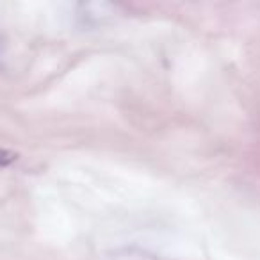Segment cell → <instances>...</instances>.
<instances>
[{
    "mask_svg": "<svg viewBox=\"0 0 260 260\" xmlns=\"http://www.w3.org/2000/svg\"><path fill=\"white\" fill-rule=\"evenodd\" d=\"M13 160H16V155H15V153L8 152V150H0V168L9 166V164H11Z\"/></svg>",
    "mask_w": 260,
    "mask_h": 260,
    "instance_id": "obj_1",
    "label": "cell"
}]
</instances>
